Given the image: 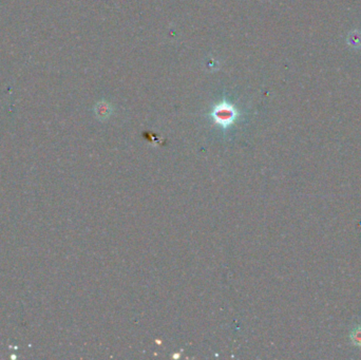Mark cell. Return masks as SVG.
I'll list each match as a JSON object with an SVG mask.
<instances>
[{
    "instance_id": "obj_1",
    "label": "cell",
    "mask_w": 361,
    "mask_h": 360,
    "mask_svg": "<svg viewBox=\"0 0 361 360\" xmlns=\"http://www.w3.org/2000/svg\"><path fill=\"white\" fill-rule=\"evenodd\" d=\"M214 117L216 122L221 123L222 125H228L233 122L235 117V111L233 108L228 105H220L214 111Z\"/></svg>"
},
{
    "instance_id": "obj_2",
    "label": "cell",
    "mask_w": 361,
    "mask_h": 360,
    "mask_svg": "<svg viewBox=\"0 0 361 360\" xmlns=\"http://www.w3.org/2000/svg\"><path fill=\"white\" fill-rule=\"evenodd\" d=\"M351 337H352V341L355 344L361 345V327H357L356 330H354Z\"/></svg>"
}]
</instances>
